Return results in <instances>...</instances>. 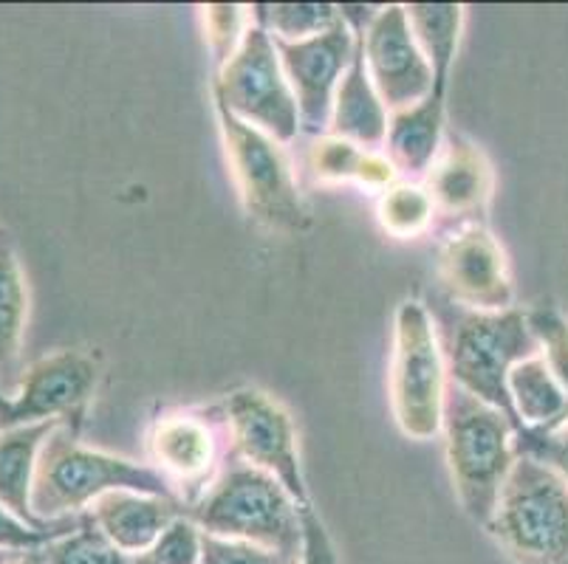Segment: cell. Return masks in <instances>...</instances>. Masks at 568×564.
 Masks as SVG:
<instances>
[{"label":"cell","mask_w":568,"mask_h":564,"mask_svg":"<svg viewBox=\"0 0 568 564\" xmlns=\"http://www.w3.org/2000/svg\"><path fill=\"white\" fill-rule=\"evenodd\" d=\"M444 96L433 91L427 100L405 111L390 113L385 139L387 162L394 164L402 181H425L427 170L436 162L447 127H444Z\"/></svg>","instance_id":"cell-18"},{"label":"cell","mask_w":568,"mask_h":564,"mask_svg":"<svg viewBox=\"0 0 568 564\" xmlns=\"http://www.w3.org/2000/svg\"><path fill=\"white\" fill-rule=\"evenodd\" d=\"M26 558V553H14V551H3L0 547V564H20Z\"/></svg>","instance_id":"cell-34"},{"label":"cell","mask_w":568,"mask_h":564,"mask_svg":"<svg viewBox=\"0 0 568 564\" xmlns=\"http://www.w3.org/2000/svg\"><path fill=\"white\" fill-rule=\"evenodd\" d=\"M509 398L520 429H551L568 418V396L540 353L509 372Z\"/></svg>","instance_id":"cell-22"},{"label":"cell","mask_w":568,"mask_h":564,"mask_svg":"<svg viewBox=\"0 0 568 564\" xmlns=\"http://www.w3.org/2000/svg\"><path fill=\"white\" fill-rule=\"evenodd\" d=\"M213 100L224 102L241 122L252 124L281 144L301 136V111L283 74L275 40L252 23L244 40L213 82Z\"/></svg>","instance_id":"cell-8"},{"label":"cell","mask_w":568,"mask_h":564,"mask_svg":"<svg viewBox=\"0 0 568 564\" xmlns=\"http://www.w3.org/2000/svg\"><path fill=\"white\" fill-rule=\"evenodd\" d=\"M26 564H45L43 551H32V553H29V556H26Z\"/></svg>","instance_id":"cell-35"},{"label":"cell","mask_w":568,"mask_h":564,"mask_svg":"<svg viewBox=\"0 0 568 564\" xmlns=\"http://www.w3.org/2000/svg\"><path fill=\"white\" fill-rule=\"evenodd\" d=\"M422 184L430 193L436 215L453 235L467 226L484 224L495 193V173L478 144L464 139L462 133L447 131L436 162Z\"/></svg>","instance_id":"cell-15"},{"label":"cell","mask_w":568,"mask_h":564,"mask_svg":"<svg viewBox=\"0 0 568 564\" xmlns=\"http://www.w3.org/2000/svg\"><path fill=\"white\" fill-rule=\"evenodd\" d=\"M442 429L458 503L469 520L487 527L498 505L500 489L518 460L515 452L518 429L504 412L450 381L444 398Z\"/></svg>","instance_id":"cell-4"},{"label":"cell","mask_w":568,"mask_h":564,"mask_svg":"<svg viewBox=\"0 0 568 564\" xmlns=\"http://www.w3.org/2000/svg\"><path fill=\"white\" fill-rule=\"evenodd\" d=\"M430 317L436 322L447 381L504 412L520 432L509 398V372L540 353L526 310H473L444 297Z\"/></svg>","instance_id":"cell-1"},{"label":"cell","mask_w":568,"mask_h":564,"mask_svg":"<svg viewBox=\"0 0 568 564\" xmlns=\"http://www.w3.org/2000/svg\"><path fill=\"white\" fill-rule=\"evenodd\" d=\"M201 531L187 514L179 516L168 525L156 545L151 551L139 556L142 564H201Z\"/></svg>","instance_id":"cell-28"},{"label":"cell","mask_w":568,"mask_h":564,"mask_svg":"<svg viewBox=\"0 0 568 564\" xmlns=\"http://www.w3.org/2000/svg\"><path fill=\"white\" fill-rule=\"evenodd\" d=\"M487 534L515 564H568V483L551 465L518 454Z\"/></svg>","instance_id":"cell-5"},{"label":"cell","mask_w":568,"mask_h":564,"mask_svg":"<svg viewBox=\"0 0 568 564\" xmlns=\"http://www.w3.org/2000/svg\"><path fill=\"white\" fill-rule=\"evenodd\" d=\"M438 279L444 297L462 308L509 310L515 288L504 248L487 224L453 232L438 255Z\"/></svg>","instance_id":"cell-14"},{"label":"cell","mask_w":568,"mask_h":564,"mask_svg":"<svg viewBox=\"0 0 568 564\" xmlns=\"http://www.w3.org/2000/svg\"><path fill=\"white\" fill-rule=\"evenodd\" d=\"M0 235H3V232H0Z\"/></svg>","instance_id":"cell-38"},{"label":"cell","mask_w":568,"mask_h":564,"mask_svg":"<svg viewBox=\"0 0 568 564\" xmlns=\"http://www.w3.org/2000/svg\"><path fill=\"white\" fill-rule=\"evenodd\" d=\"M447 367L438 345L430 308L405 299L394 319V361H390V407L402 432L413 441H430L442 432Z\"/></svg>","instance_id":"cell-7"},{"label":"cell","mask_w":568,"mask_h":564,"mask_svg":"<svg viewBox=\"0 0 568 564\" xmlns=\"http://www.w3.org/2000/svg\"><path fill=\"white\" fill-rule=\"evenodd\" d=\"M108 491H136L182 503L159 469L85 447L77 423H60L43 443L34 465V514L45 522L82 516Z\"/></svg>","instance_id":"cell-2"},{"label":"cell","mask_w":568,"mask_h":564,"mask_svg":"<svg viewBox=\"0 0 568 564\" xmlns=\"http://www.w3.org/2000/svg\"><path fill=\"white\" fill-rule=\"evenodd\" d=\"M436 221V206L425 184L399 181L382 193L379 224L396 240H416L425 235Z\"/></svg>","instance_id":"cell-25"},{"label":"cell","mask_w":568,"mask_h":564,"mask_svg":"<svg viewBox=\"0 0 568 564\" xmlns=\"http://www.w3.org/2000/svg\"><path fill=\"white\" fill-rule=\"evenodd\" d=\"M187 516L204 534L244 540L268 551L303 556V505L286 485L226 447L213 483L206 485Z\"/></svg>","instance_id":"cell-3"},{"label":"cell","mask_w":568,"mask_h":564,"mask_svg":"<svg viewBox=\"0 0 568 564\" xmlns=\"http://www.w3.org/2000/svg\"><path fill=\"white\" fill-rule=\"evenodd\" d=\"M387 122H390V111L376 93L368 65H365L363 40L356 34L354 60L339 80L328 133L337 139H348L359 147L382 150L387 139Z\"/></svg>","instance_id":"cell-19"},{"label":"cell","mask_w":568,"mask_h":564,"mask_svg":"<svg viewBox=\"0 0 568 564\" xmlns=\"http://www.w3.org/2000/svg\"><path fill=\"white\" fill-rule=\"evenodd\" d=\"M529 328L540 345V356L568 396V319L555 305H535L526 310Z\"/></svg>","instance_id":"cell-27"},{"label":"cell","mask_w":568,"mask_h":564,"mask_svg":"<svg viewBox=\"0 0 568 564\" xmlns=\"http://www.w3.org/2000/svg\"><path fill=\"white\" fill-rule=\"evenodd\" d=\"M26 319H29V286L23 268L7 235H0V372L20 356Z\"/></svg>","instance_id":"cell-23"},{"label":"cell","mask_w":568,"mask_h":564,"mask_svg":"<svg viewBox=\"0 0 568 564\" xmlns=\"http://www.w3.org/2000/svg\"><path fill=\"white\" fill-rule=\"evenodd\" d=\"M246 12H250V9L230 7V3L204 7L206 43H210V49H213L219 69L230 62V57L235 54L237 45H241V40H244L246 29L252 25V23H246Z\"/></svg>","instance_id":"cell-29"},{"label":"cell","mask_w":568,"mask_h":564,"mask_svg":"<svg viewBox=\"0 0 568 564\" xmlns=\"http://www.w3.org/2000/svg\"><path fill=\"white\" fill-rule=\"evenodd\" d=\"M26 556H29V553H26ZM20 564H26V558H23V562H20Z\"/></svg>","instance_id":"cell-36"},{"label":"cell","mask_w":568,"mask_h":564,"mask_svg":"<svg viewBox=\"0 0 568 564\" xmlns=\"http://www.w3.org/2000/svg\"><path fill=\"white\" fill-rule=\"evenodd\" d=\"M365 65L376 93L390 113L418 105L433 93V69L418 49L405 7L376 9L368 29L359 31Z\"/></svg>","instance_id":"cell-13"},{"label":"cell","mask_w":568,"mask_h":564,"mask_svg":"<svg viewBox=\"0 0 568 564\" xmlns=\"http://www.w3.org/2000/svg\"><path fill=\"white\" fill-rule=\"evenodd\" d=\"M306 162L314 181L320 184H356L363 189L385 193L402 181L394 164L387 162V155H382L379 150L359 147V144L337 139L332 133L314 139Z\"/></svg>","instance_id":"cell-20"},{"label":"cell","mask_w":568,"mask_h":564,"mask_svg":"<svg viewBox=\"0 0 568 564\" xmlns=\"http://www.w3.org/2000/svg\"><path fill=\"white\" fill-rule=\"evenodd\" d=\"M215 113L232 167L230 173L250 217L283 235L308 229L312 217L283 144L252 124L241 122L224 102L215 100Z\"/></svg>","instance_id":"cell-6"},{"label":"cell","mask_w":568,"mask_h":564,"mask_svg":"<svg viewBox=\"0 0 568 564\" xmlns=\"http://www.w3.org/2000/svg\"><path fill=\"white\" fill-rule=\"evenodd\" d=\"M136 564H142V562H139V558H136Z\"/></svg>","instance_id":"cell-37"},{"label":"cell","mask_w":568,"mask_h":564,"mask_svg":"<svg viewBox=\"0 0 568 564\" xmlns=\"http://www.w3.org/2000/svg\"><path fill=\"white\" fill-rule=\"evenodd\" d=\"M201 564H301V558L244 540L204 534L201 536Z\"/></svg>","instance_id":"cell-31"},{"label":"cell","mask_w":568,"mask_h":564,"mask_svg":"<svg viewBox=\"0 0 568 564\" xmlns=\"http://www.w3.org/2000/svg\"><path fill=\"white\" fill-rule=\"evenodd\" d=\"M45 564H136V558L119 551L100 531L91 511L82 516L71 534L49 542L43 547Z\"/></svg>","instance_id":"cell-26"},{"label":"cell","mask_w":568,"mask_h":564,"mask_svg":"<svg viewBox=\"0 0 568 564\" xmlns=\"http://www.w3.org/2000/svg\"><path fill=\"white\" fill-rule=\"evenodd\" d=\"M60 427L57 421L32 423V427H18L0 432V505L9 514L18 516L20 522L32 525L34 531L45 534H71L82 522V516L71 520L45 522L32 511V483H34V465L43 443L49 434Z\"/></svg>","instance_id":"cell-16"},{"label":"cell","mask_w":568,"mask_h":564,"mask_svg":"<svg viewBox=\"0 0 568 564\" xmlns=\"http://www.w3.org/2000/svg\"><path fill=\"white\" fill-rule=\"evenodd\" d=\"M275 49L281 57L283 74L297 100L301 131L312 133V136H325L332 127L339 80L354 60L356 34L345 20H339L334 29L323 31L312 40H301V43L275 40Z\"/></svg>","instance_id":"cell-12"},{"label":"cell","mask_w":568,"mask_h":564,"mask_svg":"<svg viewBox=\"0 0 568 564\" xmlns=\"http://www.w3.org/2000/svg\"><path fill=\"white\" fill-rule=\"evenodd\" d=\"M219 407L224 412L226 447L241 460L281 480L303 509L312 505L297 452V429L281 403L255 387H241L224 396Z\"/></svg>","instance_id":"cell-9"},{"label":"cell","mask_w":568,"mask_h":564,"mask_svg":"<svg viewBox=\"0 0 568 564\" xmlns=\"http://www.w3.org/2000/svg\"><path fill=\"white\" fill-rule=\"evenodd\" d=\"M418 49L425 51L433 69V91L447 93L458 43L464 29V7L458 3H410L405 7Z\"/></svg>","instance_id":"cell-21"},{"label":"cell","mask_w":568,"mask_h":564,"mask_svg":"<svg viewBox=\"0 0 568 564\" xmlns=\"http://www.w3.org/2000/svg\"><path fill=\"white\" fill-rule=\"evenodd\" d=\"M515 452L551 465L568 483V418L551 429H520L515 434Z\"/></svg>","instance_id":"cell-30"},{"label":"cell","mask_w":568,"mask_h":564,"mask_svg":"<svg viewBox=\"0 0 568 564\" xmlns=\"http://www.w3.org/2000/svg\"><path fill=\"white\" fill-rule=\"evenodd\" d=\"M224 412L221 407L210 410H175L164 412L153 421L151 447L153 469L173 483L184 509H193L206 485L213 483L224 460L226 447H221Z\"/></svg>","instance_id":"cell-11"},{"label":"cell","mask_w":568,"mask_h":564,"mask_svg":"<svg viewBox=\"0 0 568 564\" xmlns=\"http://www.w3.org/2000/svg\"><path fill=\"white\" fill-rule=\"evenodd\" d=\"M303 534H306V540H303L301 564H339L337 547H334L332 536L325 531L323 520L314 514L312 505L303 509Z\"/></svg>","instance_id":"cell-33"},{"label":"cell","mask_w":568,"mask_h":564,"mask_svg":"<svg viewBox=\"0 0 568 564\" xmlns=\"http://www.w3.org/2000/svg\"><path fill=\"white\" fill-rule=\"evenodd\" d=\"M100 381V359L88 350H57L29 365L14 396H0V432L32 423H77Z\"/></svg>","instance_id":"cell-10"},{"label":"cell","mask_w":568,"mask_h":564,"mask_svg":"<svg viewBox=\"0 0 568 564\" xmlns=\"http://www.w3.org/2000/svg\"><path fill=\"white\" fill-rule=\"evenodd\" d=\"M250 12L255 23L272 34V40L283 43L312 40L343 20L339 7L332 3H257Z\"/></svg>","instance_id":"cell-24"},{"label":"cell","mask_w":568,"mask_h":564,"mask_svg":"<svg viewBox=\"0 0 568 564\" xmlns=\"http://www.w3.org/2000/svg\"><path fill=\"white\" fill-rule=\"evenodd\" d=\"M60 536L65 534H45V531H34L32 525L20 522L18 516L9 514V511L0 505V547H3V551H14V553L43 551L49 542L60 540Z\"/></svg>","instance_id":"cell-32"},{"label":"cell","mask_w":568,"mask_h":564,"mask_svg":"<svg viewBox=\"0 0 568 564\" xmlns=\"http://www.w3.org/2000/svg\"><path fill=\"white\" fill-rule=\"evenodd\" d=\"M187 514L182 503L136 491H108L91 505V516L102 534L122 553L139 558L156 545L159 536L179 516Z\"/></svg>","instance_id":"cell-17"}]
</instances>
